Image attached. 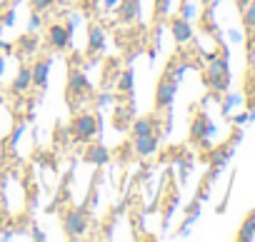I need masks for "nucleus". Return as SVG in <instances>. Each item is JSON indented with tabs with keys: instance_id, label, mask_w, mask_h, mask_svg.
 Here are the masks:
<instances>
[{
	"instance_id": "6e6552de",
	"label": "nucleus",
	"mask_w": 255,
	"mask_h": 242,
	"mask_svg": "<svg viewBox=\"0 0 255 242\" xmlns=\"http://www.w3.org/2000/svg\"><path fill=\"white\" fill-rule=\"evenodd\" d=\"M140 10H143L140 0H120L115 13H118V20H120L123 25H130V23L140 20Z\"/></svg>"
},
{
	"instance_id": "f257e3e1",
	"label": "nucleus",
	"mask_w": 255,
	"mask_h": 242,
	"mask_svg": "<svg viewBox=\"0 0 255 242\" xmlns=\"http://www.w3.org/2000/svg\"><path fill=\"white\" fill-rule=\"evenodd\" d=\"M100 128H103V117L100 112L93 115V112H80L73 117V123L68 128V135L75 140V143H90L95 135H100Z\"/></svg>"
},
{
	"instance_id": "423d86ee",
	"label": "nucleus",
	"mask_w": 255,
	"mask_h": 242,
	"mask_svg": "<svg viewBox=\"0 0 255 242\" xmlns=\"http://www.w3.org/2000/svg\"><path fill=\"white\" fill-rule=\"evenodd\" d=\"M48 45H50L55 53L68 50V48L73 45V35H70V30H68L65 25H60V23L50 25V30H48Z\"/></svg>"
},
{
	"instance_id": "0eeeda50",
	"label": "nucleus",
	"mask_w": 255,
	"mask_h": 242,
	"mask_svg": "<svg viewBox=\"0 0 255 242\" xmlns=\"http://www.w3.org/2000/svg\"><path fill=\"white\" fill-rule=\"evenodd\" d=\"M88 90H90V82H88L85 73L80 68H70V73H68V97L70 100L73 97H83Z\"/></svg>"
},
{
	"instance_id": "72a5a7b5",
	"label": "nucleus",
	"mask_w": 255,
	"mask_h": 242,
	"mask_svg": "<svg viewBox=\"0 0 255 242\" xmlns=\"http://www.w3.org/2000/svg\"><path fill=\"white\" fill-rule=\"evenodd\" d=\"M3 68H5V60H0V75H3Z\"/></svg>"
},
{
	"instance_id": "f704fd0d",
	"label": "nucleus",
	"mask_w": 255,
	"mask_h": 242,
	"mask_svg": "<svg viewBox=\"0 0 255 242\" xmlns=\"http://www.w3.org/2000/svg\"><path fill=\"white\" fill-rule=\"evenodd\" d=\"M13 3H20V0H13Z\"/></svg>"
},
{
	"instance_id": "f03ea898",
	"label": "nucleus",
	"mask_w": 255,
	"mask_h": 242,
	"mask_svg": "<svg viewBox=\"0 0 255 242\" xmlns=\"http://www.w3.org/2000/svg\"><path fill=\"white\" fill-rule=\"evenodd\" d=\"M205 82L213 87V90H228L230 85V70H228V58H218L213 55L210 58V65H208V73H205Z\"/></svg>"
},
{
	"instance_id": "20e7f679",
	"label": "nucleus",
	"mask_w": 255,
	"mask_h": 242,
	"mask_svg": "<svg viewBox=\"0 0 255 242\" xmlns=\"http://www.w3.org/2000/svg\"><path fill=\"white\" fill-rule=\"evenodd\" d=\"M178 95V80L173 75H165L160 82H158V90H155V110H165L173 105Z\"/></svg>"
},
{
	"instance_id": "dca6fc26",
	"label": "nucleus",
	"mask_w": 255,
	"mask_h": 242,
	"mask_svg": "<svg viewBox=\"0 0 255 242\" xmlns=\"http://www.w3.org/2000/svg\"><path fill=\"white\" fill-rule=\"evenodd\" d=\"M115 90H118V95H128V97L133 95V90H135V70L133 68H125L120 73V78L115 82Z\"/></svg>"
},
{
	"instance_id": "2eb2a0df",
	"label": "nucleus",
	"mask_w": 255,
	"mask_h": 242,
	"mask_svg": "<svg viewBox=\"0 0 255 242\" xmlns=\"http://www.w3.org/2000/svg\"><path fill=\"white\" fill-rule=\"evenodd\" d=\"M13 92L15 95H25L30 87H33V73H30V68L28 65H20L18 68V75L13 78Z\"/></svg>"
},
{
	"instance_id": "9d476101",
	"label": "nucleus",
	"mask_w": 255,
	"mask_h": 242,
	"mask_svg": "<svg viewBox=\"0 0 255 242\" xmlns=\"http://www.w3.org/2000/svg\"><path fill=\"white\" fill-rule=\"evenodd\" d=\"M83 160H85L88 165L103 167V165H108V162H110V150H108L103 143H90V145L85 148V155H83Z\"/></svg>"
},
{
	"instance_id": "c756f323",
	"label": "nucleus",
	"mask_w": 255,
	"mask_h": 242,
	"mask_svg": "<svg viewBox=\"0 0 255 242\" xmlns=\"http://www.w3.org/2000/svg\"><path fill=\"white\" fill-rule=\"evenodd\" d=\"M33 240H40V242H43V240H48V235H45V232L35 225V227H33Z\"/></svg>"
},
{
	"instance_id": "39448f33",
	"label": "nucleus",
	"mask_w": 255,
	"mask_h": 242,
	"mask_svg": "<svg viewBox=\"0 0 255 242\" xmlns=\"http://www.w3.org/2000/svg\"><path fill=\"white\" fill-rule=\"evenodd\" d=\"M215 133V125H213V120L205 115V112H200L193 123H190V140L193 143H200V145H208V138Z\"/></svg>"
},
{
	"instance_id": "412c9836",
	"label": "nucleus",
	"mask_w": 255,
	"mask_h": 242,
	"mask_svg": "<svg viewBox=\"0 0 255 242\" xmlns=\"http://www.w3.org/2000/svg\"><path fill=\"white\" fill-rule=\"evenodd\" d=\"M113 102H118V95H115V92H100L98 100H95L98 110H103V107H108V105H113Z\"/></svg>"
},
{
	"instance_id": "b1692460",
	"label": "nucleus",
	"mask_w": 255,
	"mask_h": 242,
	"mask_svg": "<svg viewBox=\"0 0 255 242\" xmlns=\"http://www.w3.org/2000/svg\"><path fill=\"white\" fill-rule=\"evenodd\" d=\"M55 5V0H30V8L35 10V13H45V10H50Z\"/></svg>"
},
{
	"instance_id": "f3484780",
	"label": "nucleus",
	"mask_w": 255,
	"mask_h": 242,
	"mask_svg": "<svg viewBox=\"0 0 255 242\" xmlns=\"http://www.w3.org/2000/svg\"><path fill=\"white\" fill-rule=\"evenodd\" d=\"M133 115H135L133 105L115 107V112H113V128L115 130H128V128H130V123H133Z\"/></svg>"
},
{
	"instance_id": "a211bd4d",
	"label": "nucleus",
	"mask_w": 255,
	"mask_h": 242,
	"mask_svg": "<svg viewBox=\"0 0 255 242\" xmlns=\"http://www.w3.org/2000/svg\"><path fill=\"white\" fill-rule=\"evenodd\" d=\"M15 45H18V50H20L23 55H33V53H38V48H40V38H38V33H23Z\"/></svg>"
},
{
	"instance_id": "bb28decb",
	"label": "nucleus",
	"mask_w": 255,
	"mask_h": 242,
	"mask_svg": "<svg viewBox=\"0 0 255 242\" xmlns=\"http://www.w3.org/2000/svg\"><path fill=\"white\" fill-rule=\"evenodd\" d=\"M195 15V5L190 3V0H185L183 3V8H180V18H185V20H190Z\"/></svg>"
},
{
	"instance_id": "7ed1b4c3",
	"label": "nucleus",
	"mask_w": 255,
	"mask_h": 242,
	"mask_svg": "<svg viewBox=\"0 0 255 242\" xmlns=\"http://www.w3.org/2000/svg\"><path fill=\"white\" fill-rule=\"evenodd\" d=\"M63 232L70 237V240H78L88 232V207H75V210H68L65 217H63Z\"/></svg>"
},
{
	"instance_id": "4be33fe9",
	"label": "nucleus",
	"mask_w": 255,
	"mask_h": 242,
	"mask_svg": "<svg viewBox=\"0 0 255 242\" xmlns=\"http://www.w3.org/2000/svg\"><path fill=\"white\" fill-rule=\"evenodd\" d=\"M243 10H245V15H243L245 25H248V28H255V0H253V3H248Z\"/></svg>"
},
{
	"instance_id": "473e14b6",
	"label": "nucleus",
	"mask_w": 255,
	"mask_h": 242,
	"mask_svg": "<svg viewBox=\"0 0 255 242\" xmlns=\"http://www.w3.org/2000/svg\"><path fill=\"white\" fill-rule=\"evenodd\" d=\"M235 3H238V5H240V8H245V5H248V3H250V0H235Z\"/></svg>"
},
{
	"instance_id": "1a4fd4ad",
	"label": "nucleus",
	"mask_w": 255,
	"mask_h": 242,
	"mask_svg": "<svg viewBox=\"0 0 255 242\" xmlns=\"http://www.w3.org/2000/svg\"><path fill=\"white\" fill-rule=\"evenodd\" d=\"M160 148V135L153 133V135H143V138H133V153L138 158H150L155 155Z\"/></svg>"
},
{
	"instance_id": "f8f14e48",
	"label": "nucleus",
	"mask_w": 255,
	"mask_h": 242,
	"mask_svg": "<svg viewBox=\"0 0 255 242\" xmlns=\"http://www.w3.org/2000/svg\"><path fill=\"white\" fill-rule=\"evenodd\" d=\"M50 68H53V58H50V55H48V58H40V60L30 68V73H33V87H40V90L48 87Z\"/></svg>"
},
{
	"instance_id": "ddd939ff",
	"label": "nucleus",
	"mask_w": 255,
	"mask_h": 242,
	"mask_svg": "<svg viewBox=\"0 0 255 242\" xmlns=\"http://www.w3.org/2000/svg\"><path fill=\"white\" fill-rule=\"evenodd\" d=\"M170 30H173V38H175L178 45L193 40V25H190V20H185V18H180V15L170 20Z\"/></svg>"
},
{
	"instance_id": "c85d7f7f",
	"label": "nucleus",
	"mask_w": 255,
	"mask_h": 242,
	"mask_svg": "<svg viewBox=\"0 0 255 242\" xmlns=\"http://www.w3.org/2000/svg\"><path fill=\"white\" fill-rule=\"evenodd\" d=\"M78 23H80V15H75V13H73V15L68 18V25H65V28L70 30V35L75 33V28H78Z\"/></svg>"
},
{
	"instance_id": "a878e982",
	"label": "nucleus",
	"mask_w": 255,
	"mask_h": 242,
	"mask_svg": "<svg viewBox=\"0 0 255 242\" xmlns=\"http://www.w3.org/2000/svg\"><path fill=\"white\" fill-rule=\"evenodd\" d=\"M23 130H25V125H23V123H18V125H15V130H13V135H10V140H8V148H15V145H18V140H20Z\"/></svg>"
},
{
	"instance_id": "4468645a",
	"label": "nucleus",
	"mask_w": 255,
	"mask_h": 242,
	"mask_svg": "<svg viewBox=\"0 0 255 242\" xmlns=\"http://www.w3.org/2000/svg\"><path fill=\"white\" fill-rule=\"evenodd\" d=\"M105 48H108L105 30L100 25H90V30H88V50L93 55H100V53H105Z\"/></svg>"
},
{
	"instance_id": "393cba45",
	"label": "nucleus",
	"mask_w": 255,
	"mask_h": 242,
	"mask_svg": "<svg viewBox=\"0 0 255 242\" xmlns=\"http://www.w3.org/2000/svg\"><path fill=\"white\" fill-rule=\"evenodd\" d=\"M170 3L173 0H155V18H165L170 13Z\"/></svg>"
},
{
	"instance_id": "5701e85b",
	"label": "nucleus",
	"mask_w": 255,
	"mask_h": 242,
	"mask_svg": "<svg viewBox=\"0 0 255 242\" xmlns=\"http://www.w3.org/2000/svg\"><path fill=\"white\" fill-rule=\"evenodd\" d=\"M43 28V18H40V13H30V18H28V33H38Z\"/></svg>"
},
{
	"instance_id": "aec40b11",
	"label": "nucleus",
	"mask_w": 255,
	"mask_h": 242,
	"mask_svg": "<svg viewBox=\"0 0 255 242\" xmlns=\"http://www.w3.org/2000/svg\"><path fill=\"white\" fill-rule=\"evenodd\" d=\"M190 167H193V158H190L188 153H183V155L178 158V170H180V182H185V180H188V172H190Z\"/></svg>"
},
{
	"instance_id": "cd10ccee",
	"label": "nucleus",
	"mask_w": 255,
	"mask_h": 242,
	"mask_svg": "<svg viewBox=\"0 0 255 242\" xmlns=\"http://www.w3.org/2000/svg\"><path fill=\"white\" fill-rule=\"evenodd\" d=\"M0 23H3L5 28H13V25H15V8H8V10H5V15H3V20H0Z\"/></svg>"
},
{
	"instance_id": "2f4dec72",
	"label": "nucleus",
	"mask_w": 255,
	"mask_h": 242,
	"mask_svg": "<svg viewBox=\"0 0 255 242\" xmlns=\"http://www.w3.org/2000/svg\"><path fill=\"white\" fill-rule=\"evenodd\" d=\"M13 237H15V232H10V230H8V232H3V235H0V240H13Z\"/></svg>"
},
{
	"instance_id": "7c9ffc66",
	"label": "nucleus",
	"mask_w": 255,
	"mask_h": 242,
	"mask_svg": "<svg viewBox=\"0 0 255 242\" xmlns=\"http://www.w3.org/2000/svg\"><path fill=\"white\" fill-rule=\"evenodd\" d=\"M103 5L110 10V8H115V5H118V0H103Z\"/></svg>"
},
{
	"instance_id": "6ab92c4d",
	"label": "nucleus",
	"mask_w": 255,
	"mask_h": 242,
	"mask_svg": "<svg viewBox=\"0 0 255 242\" xmlns=\"http://www.w3.org/2000/svg\"><path fill=\"white\" fill-rule=\"evenodd\" d=\"M255 237V212L243 222V227H240V232H238V240H243V242H248V240H253Z\"/></svg>"
},
{
	"instance_id": "9b49d317",
	"label": "nucleus",
	"mask_w": 255,
	"mask_h": 242,
	"mask_svg": "<svg viewBox=\"0 0 255 242\" xmlns=\"http://www.w3.org/2000/svg\"><path fill=\"white\" fill-rule=\"evenodd\" d=\"M153 133H158L155 115H145V117H138V120L130 123V135L133 138H143V135H153ZM158 135L163 138V133H158Z\"/></svg>"
}]
</instances>
